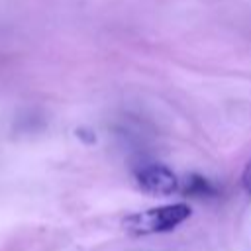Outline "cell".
Returning a JSON list of instances; mask_svg holds the SVG:
<instances>
[{
  "label": "cell",
  "mask_w": 251,
  "mask_h": 251,
  "mask_svg": "<svg viewBox=\"0 0 251 251\" xmlns=\"http://www.w3.org/2000/svg\"><path fill=\"white\" fill-rule=\"evenodd\" d=\"M186 194L190 196H214L216 194V188L202 176L198 175H192L188 180H186Z\"/></svg>",
  "instance_id": "obj_3"
},
{
  "label": "cell",
  "mask_w": 251,
  "mask_h": 251,
  "mask_svg": "<svg viewBox=\"0 0 251 251\" xmlns=\"http://www.w3.org/2000/svg\"><path fill=\"white\" fill-rule=\"evenodd\" d=\"M135 184L155 196H169L178 190V178L167 165H147L135 173Z\"/></svg>",
  "instance_id": "obj_2"
},
{
  "label": "cell",
  "mask_w": 251,
  "mask_h": 251,
  "mask_svg": "<svg viewBox=\"0 0 251 251\" xmlns=\"http://www.w3.org/2000/svg\"><path fill=\"white\" fill-rule=\"evenodd\" d=\"M241 186L247 194H251V161L245 165V169L241 173Z\"/></svg>",
  "instance_id": "obj_4"
},
{
  "label": "cell",
  "mask_w": 251,
  "mask_h": 251,
  "mask_svg": "<svg viewBox=\"0 0 251 251\" xmlns=\"http://www.w3.org/2000/svg\"><path fill=\"white\" fill-rule=\"evenodd\" d=\"M190 218V206L184 202L165 204L157 208H149L145 212L129 214L124 220V229L129 235H153L173 231L184 220Z\"/></svg>",
  "instance_id": "obj_1"
}]
</instances>
